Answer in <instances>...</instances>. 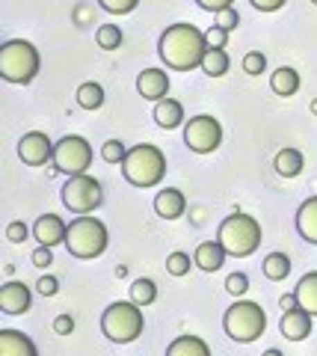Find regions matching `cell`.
Wrapping results in <instances>:
<instances>
[{"mask_svg": "<svg viewBox=\"0 0 317 356\" xmlns=\"http://www.w3.org/2000/svg\"><path fill=\"white\" fill-rule=\"evenodd\" d=\"M157 54L166 69L193 72V69H202V60L207 54V39L196 24L181 21V24H172L163 30V36L157 42Z\"/></svg>", "mask_w": 317, "mask_h": 356, "instance_id": "1", "label": "cell"}, {"mask_svg": "<svg viewBox=\"0 0 317 356\" xmlns=\"http://www.w3.org/2000/svg\"><path fill=\"white\" fill-rule=\"evenodd\" d=\"M39 65H42V57L33 42L9 39L0 44V77L6 83H21V86L33 83L39 74Z\"/></svg>", "mask_w": 317, "mask_h": 356, "instance_id": "2", "label": "cell"}, {"mask_svg": "<svg viewBox=\"0 0 317 356\" xmlns=\"http://www.w3.org/2000/svg\"><path fill=\"white\" fill-rule=\"evenodd\" d=\"M122 175L128 184L134 187H157L166 175V154L151 143H139V146L128 149V158L122 161Z\"/></svg>", "mask_w": 317, "mask_h": 356, "instance_id": "3", "label": "cell"}, {"mask_svg": "<svg viewBox=\"0 0 317 356\" xmlns=\"http://www.w3.org/2000/svg\"><path fill=\"white\" fill-rule=\"evenodd\" d=\"M110 235H107V226L92 214H80L69 222V238H65V250L69 255L80 261H95L98 255H104Z\"/></svg>", "mask_w": 317, "mask_h": 356, "instance_id": "4", "label": "cell"}, {"mask_svg": "<svg viewBox=\"0 0 317 356\" xmlns=\"http://www.w3.org/2000/svg\"><path fill=\"white\" fill-rule=\"evenodd\" d=\"M143 306H137L134 300H116L104 309L101 315V332L116 344H130L143 336Z\"/></svg>", "mask_w": 317, "mask_h": 356, "instance_id": "5", "label": "cell"}, {"mask_svg": "<svg viewBox=\"0 0 317 356\" xmlns=\"http://www.w3.org/2000/svg\"><path fill=\"white\" fill-rule=\"evenodd\" d=\"M216 241L225 247L228 255L234 259H246L261 247V222L252 214H228L220 222V232H216Z\"/></svg>", "mask_w": 317, "mask_h": 356, "instance_id": "6", "label": "cell"}, {"mask_svg": "<svg viewBox=\"0 0 317 356\" xmlns=\"http://www.w3.org/2000/svg\"><path fill=\"white\" fill-rule=\"evenodd\" d=\"M223 327H225V332H228V336H232L234 341L252 344V341H258L261 336H264V330H267V315H264V309H261L258 303H249V300H237L234 306L225 309Z\"/></svg>", "mask_w": 317, "mask_h": 356, "instance_id": "7", "label": "cell"}, {"mask_svg": "<svg viewBox=\"0 0 317 356\" xmlns=\"http://www.w3.org/2000/svg\"><path fill=\"white\" fill-rule=\"evenodd\" d=\"M62 205L71 211V214H92L95 208H101L104 202V191H101V181L92 175H69V181L62 184Z\"/></svg>", "mask_w": 317, "mask_h": 356, "instance_id": "8", "label": "cell"}, {"mask_svg": "<svg viewBox=\"0 0 317 356\" xmlns=\"http://www.w3.org/2000/svg\"><path fill=\"white\" fill-rule=\"evenodd\" d=\"M53 166L65 175H80L92 166V146L86 143L80 134H69L57 143L53 149Z\"/></svg>", "mask_w": 317, "mask_h": 356, "instance_id": "9", "label": "cell"}, {"mask_svg": "<svg viewBox=\"0 0 317 356\" xmlns=\"http://www.w3.org/2000/svg\"><path fill=\"white\" fill-rule=\"evenodd\" d=\"M184 146L196 154H211L223 146V125L220 119L214 116H193L187 125H184Z\"/></svg>", "mask_w": 317, "mask_h": 356, "instance_id": "10", "label": "cell"}, {"mask_svg": "<svg viewBox=\"0 0 317 356\" xmlns=\"http://www.w3.org/2000/svg\"><path fill=\"white\" fill-rule=\"evenodd\" d=\"M53 149L57 143H51V137L42 131H30L18 140V158L27 166H45L48 161H53Z\"/></svg>", "mask_w": 317, "mask_h": 356, "instance_id": "11", "label": "cell"}, {"mask_svg": "<svg viewBox=\"0 0 317 356\" xmlns=\"http://www.w3.org/2000/svg\"><path fill=\"white\" fill-rule=\"evenodd\" d=\"M33 238H36L42 247H57V243H65L69 238V222L57 214H42L36 222H33Z\"/></svg>", "mask_w": 317, "mask_h": 356, "instance_id": "12", "label": "cell"}, {"mask_svg": "<svg viewBox=\"0 0 317 356\" xmlns=\"http://www.w3.org/2000/svg\"><path fill=\"white\" fill-rule=\"evenodd\" d=\"M311 312H305L302 306L297 309H291L282 315L279 321V330H282V336H285L288 341H302V339H309L311 336Z\"/></svg>", "mask_w": 317, "mask_h": 356, "instance_id": "13", "label": "cell"}, {"mask_svg": "<svg viewBox=\"0 0 317 356\" xmlns=\"http://www.w3.org/2000/svg\"><path fill=\"white\" fill-rule=\"evenodd\" d=\"M30 306H33V294L24 282H6L0 288V309L6 315H24V312H30Z\"/></svg>", "mask_w": 317, "mask_h": 356, "instance_id": "14", "label": "cell"}, {"mask_svg": "<svg viewBox=\"0 0 317 356\" xmlns=\"http://www.w3.org/2000/svg\"><path fill=\"white\" fill-rule=\"evenodd\" d=\"M137 92L146 98V102H160V98L169 95V77L163 69H146L137 77Z\"/></svg>", "mask_w": 317, "mask_h": 356, "instance_id": "15", "label": "cell"}, {"mask_svg": "<svg viewBox=\"0 0 317 356\" xmlns=\"http://www.w3.org/2000/svg\"><path fill=\"white\" fill-rule=\"evenodd\" d=\"M225 259H228V252H225V247L220 241H205V243H199L196 247V252H193V261H196V267L199 270H205V273H216L220 267L225 264Z\"/></svg>", "mask_w": 317, "mask_h": 356, "instance_id": "16", "label": "cell"}, {"mask_svg": "<svg viewBox=\"0 0 317 356\" xmlns=\"http://www.w3.org/2000/svg\"><path fill=\"white\" fill-rule=\"evenodd\" d=\"M0 356H39L30 336L18 330H0Z\"/></svg>", "mask_w": 317, "mask_h": 356, "instance_id": "17", "label": "cell"}, {"mask_svg": "<svg viewBox=\"0 0 317 356\" xmlns=\"http://www.w3.org/2000/svg\"><path fill=\"white\" fill-rule=\"evenodd\" d=\"M155 211L163 220H178V217H184V211H187V199H184L181 191L166 187V191H160L155 196Z\"/></svg>", "mask_w": 317, "mask_h": 356, "instance_id": "18", "label": "cell"}, {"mask_svg": "<svg viewBox=\"0 0 317 356\" xmlns=\"http://www.w3.org/2000/svg\"><path fill=\"white\" fill-rule=\"evenodd\" d=\"M155 122L160 128H166V131L184 125V107H181V102H175V98H169V95L160 98V102H155Z\"/></svg>", "mask_w": 317, "mask_h": 356, "instance_id": "19", "label": "cell"}, {"mask_svg": "<svg viewBox=\"0 0 317 356\" xmlns=\"http://www.w3.org/2000/svg\"><path fill=\"white\" fill-rule=\"evenodd\" d=\"M297 229H300L302 241H309V243H314V247H317V196H309L300 205V211H297Z\"/></svg>", "mask_w": 317, "mask_h": 356, "instance_id": "20", "label": "cell"}, {"mask_svg": "<svg viewBox=\"0 0 317 356\" xmlns=\"http://www.w3.org/2000/svg\"><path fill=\"white\" fill-rule=\"evenodd\" d=\"M270 86H273V92L282 95V98L297 95V89H300V72H297V69H291V65H282V69L273 72Z\"/></svg>", "mask_w": 317, "mask_h": 356, "instance_id": "21", "label": "cell"}, {"mask_svg": "<svg viewBox=\"0 0 317 356\" xmlns=\"http://www.w3.org/2000/svg\"><path fill=\"white\" fill-rule=\"evenodd\" d=\"M166 356H211V348L199 336H178L166 348Z\"/></svg>", "mask_w": 317, "mask_h": 356, "instance_id": "22", "label": "cell"}, {"mask_svg": "<svg viewBox=\"0 0 317 356\" xmlns=\"http://www.w3.org/2000/svg\"><path fill=\"white\" fill-rule=\"evenodd\" d=\"M302 166H305V158H302L300 149H282V152L276 154V172H279V175L297 178V175L302 172Z\"/></svg>", "mask_w": 317, "mask_h": 356, "instance_id": "23", "label": "cell"}, {"mask_svg": "<svg viewBox=\"0 0 317 356\" xmlns=\"http://www.w3.org/2000/svg\"><path fill=\"white\" fill-rule=\"evenodd\" d=\"M297 300H300V306L305 309V312H311V315H317V270H311V273H305L302 280H300V285H297Z\"/></svg>", "mask_w": 317, "mask_h": 356, "instance_id": "24", "label": "cell"}, {"mask_svg": "<svg viewBox=\"0 0 317 356\" xmlns=\"http://www.w3.org/2000/svg\"><path fill=\"white\" fill-rule=\"evenodd\" d=\"M228 65H232V60H228L225 48H207L205 60H202V72L211 74V77H223L228 72Z\"/></svg>", "mask_w": 317, "mask_h": 356, "instance_id": "25", "label": "cell"}, {"mask_svg": "<svg viewBox=\"0 0 317 356\" xmlns=\"http://www.w3.org/2000/svg\"><path fill=\"white\" fill-rule=\"evenodd\" d=\"M291 273V259L285 252H270L264 259V276L273 282H282Z\"/></svg>", "mask_w": 317, "mask_h": 356, "instance_id": "26", "label": "cell"}, {"mask_svg": "<svg viewBox=\"0 0 317 356\" xmlns=\"http://www.w3.org/2000/svg\"><path fill=\"white\" fill-rule=\"evenodd\" d=\"M78 104L83 110H98L104 104V89L101 83H95V81H86L78 86Z\"/></svg>", "mask_w": 317, "mask_h": 356, "instance_id": "27", "label": "cell"}, {"mask_svg": "<svg viewBox=\"0 0 317 356\" xmlns=\"http://www.w3.org/2000/svg\"><path fill=\"white\" fill-rule=\"evenodd\" d=\"M130 300H134L137 306H151L157 300V285L151 280H137L130 285Z\"/></svg>", "mask_w": 317, "mask_h": 356, "instance_id": "28", "label": "cell"}, {"mask_svg": "<svg viewBox=\"0 0 317 356\" xmlns=\"http://www.w3.org/2000/svg\"><path fill=\"white\" fill-rule=\"evenodd\" d=\"M95 39H98V48L116 51L119 44H122V30H119V24H101L95 33Z\"/></svg>", "mask_w": 317, "mask_h": 356, "instance_id": "29", "label": "cell"}, {"mask_svg": "<svg viewBox=\"0 0 317 356\" xmlns=\"http://www.w3.org/2000/svg\"><path fill=\"white\" fill-rule=\"evenodd\" d=\"M125 158H128V149H125L122 140H107L104 146H101V161H107V163H122Z\"/></svg>", "mask_w": 317, "mask_h": 356, "instance_id": "30", "label": "cell"}, {"mask_svg": "<svg viewBox=\"0 0 317 356\" xmlns=\"http://www.w3.org/2000/svg\"><path fill=\"white\" fill-rule=\"evenodd\" d=\"M190 264H196V261H190L187 252H172L169 259H166V270L172 276H187L190 273Z\"/></svg>", "mask_w": 317, "mask_h": 356, "instance_id": "31", "label": "cell"}, {"mask_svg": "<svg viewBox=\"0 0 317 356\" xmlns=\"http://www.w3.org/2000/svg\"><path fill=\"white\" fill-rule=\"evenodd\" d=\"M98 3H101V9L110 15H128L139 6V0H98Z\"/></svg>", "mask_w": 317, "mask_h": 356, "instance_id": "32", "label": "cell"}, {"mask_svg": "<svg viewBox=\"0 0 317 356\" xmlns=\"http://www.w3.org/2000/svg\"><path fill=\"white\" fill-rule=\"evenodd\" d=\"M264 69H267V57H264L261 51H249L246 57H243V72H246V74L255 77V74H261Z\"/></svg>", "mask_w": 317, "mask_h": 356, "instance_id": "33", "label": "cell"}, {"mask_svg": "<svg viewBox=\"0 0 317 356\" xmlns=\"http://www.w3.org/2000/svg\"><path fill=\"white\" fill-rule=\"evenodd\" d=\"M225 291L234 294V297L246 294V291H249V276H246V273H232V276L225 280Z\"/></svg>", "mask_w": 317, "mask_h": 356, "instance_id": "34", "label": "cell"}, {"mask_svg": "<svg viewBox=\"0 0 317 356\" xmlns=\"http://www.w3.org/2000/svg\"><path fill=\"white\" fill-rule=\"evenodd\" d=\"M27 235H30V229H27L24 220H15V222H9V226H6V238L12 243H24Z\"/></svg>", "mask_w": 317, "mask_h": 356, "instance_id": "35", "label": "cell"}, {"mask_svg": "<svg viewBox=\"0 0 317 356\" xmlns=\"http://www.w3.org/2000/svg\"><path fill=\"white\" fill-rule=\"evenodd\" d=\"M216 24H220L223 30H228V33H232V30L240 24V15H237V9H234V6H228V9H223V13H216Z\"/></svg>", "mask_w": 317, "mask_h": 356, "instance_id": "36", "label": "cell"}, {"mask_svg": "<svg viewBox=\"0 0 317 356\" xmlns=\"http://www.w3.org/2000/svg\"><path fill=\"white\" fill-rule=\"evenodd\" d=\"M205 39H207V48H225V42H228V30H223L220 24H214L211 30L205 33Z\"/></svg>", "mask_w": 317, "mask_h": 356, "instance_id": "37", "label": "cell"}, {"mask_svg": "<svg viewBox=\"0 0 317 356\" xmlns=\"http://www.w3.org/2000/svg\"><path fill=\"white\" fill-rule=\"evenodd\" d=\"M53 247H42L39 243V250H33V255H30V261L36 264V267H48L51 261H53V252H51Z\"/></svg>", "mask_w": 317, "mask_h": 356, "instance_id": "38", "label": "cell"}, {"mask_svg": "<svg viewBox=\"0 0 317 356\" xmlns=\"http://www.w3.org/2000/svg\"><path fill=\"white\" fill-rule=\"evenodd\" d=\"M196 3H199L205 13H223V9H228V6H234V0H196Z\"/></svg>", "mask_w": 317, "mask_h": 356, "instance_id": "39", "label": "cell"}, {"mask_svg": "<svg viewBox=\"0 0 317 356\" xmlns=\"http://www.w3.org/2000/svg\"><path fill=\"white\" fill-rule=\"evenodd\" d=\"M71 330H74L71 315H57V318H53V332H57V336H69Z\"/></svg>", "mask_w": 317, "mask_h": 356, "instance_id": "40", "label": "cell"}, {"mask_svg": "<svg viewBox=\"0 0 317 356\" xmlns=\"http://www.w3.org/2000/svg\"><path fill=\"white\" fill-rule=\"evenodd\" d=\"M36 288H39V294H45V297H53L60 291V282L53 280V276H42V280L36 282Z\"/></svg>", "mask_w": 317, "mask_h": 356, "instance_id": "41", "label": "cell"}, {"mask_svg": "<svg viewBox=\"0 0 317 356\" xmlns=\"http://www.w3.org/2000/svg\"><path fill=\"white\" fill-rule=\"evenodd\" d=\"M285 3H288V0H252V6L261 9V13H279Z\"/></svg>", "mask_w": 317, "mask_h": 356, "instance_id": "42", "label": "cell"}, {"mask_svg": "<svg viewBox=\"0 0 317 356\" xmlns=\"http://www.w3.org/2000/svg\"><path fill=\"white\" fill-rule=\"evenodd\" d=\"M279 306L285 309V312H291V309H297V306H300V300H297V294H285V297L279 300Z\"/></svg>", "mask_w": 317, "mask_h": 356, "instance_id": "43", "label": "cell"}, {"mask_svg": "<svg viewBox=\"0 0 317 356\" xmlns=\"http://www.w3.org/2000/svg\"><path fill=\"white\" fill-rule=\"evenodd\" d=\"M261 356H282L276 348H270V350H264V353H261Z\"/></svg>", "mask_w": 317, "mask_h": 356, "instance_id": "44", "label": "cell"}, {"mask_svg": "<svg viewBox=\"0 0 317 356\" xmlns=\"http://www.w3.org/2000/svg\"><path fill=\"white\" fill-rule=\"evenodd\" d=\"M311 113H317V98H314V102H311Z\"/></svg>", "mask_w": 317, "mask_h": 356, "instance_id": "45", "label": "cell"}, {"mask_svg": "<svg viewBox=\"0 0 317 356\" xmlns=\"http://www.w3.org/2000/svg\"><path fill=\"white\" fill-rule=\"evenodd\" d=\"M311 3H314V6H317V0H311Z\"/></svg>", "mask_w": 317, "mask_h": 356, "instance_id": "46", "label": "cell"}]
</instances>
